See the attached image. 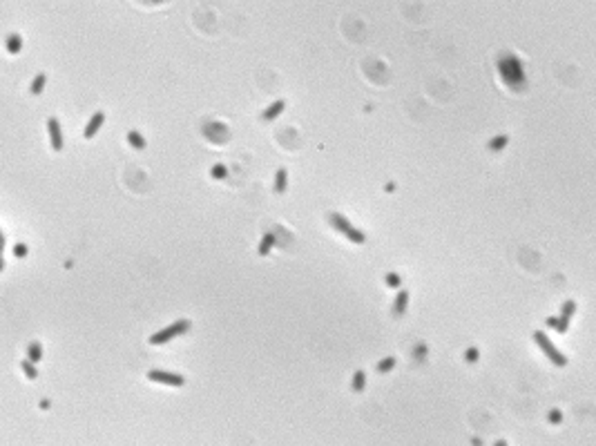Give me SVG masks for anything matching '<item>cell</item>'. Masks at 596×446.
Here are the masks:
<instances>
[{
	"mask_svg": "<svg viewBox=\"0 0 596 446\" xmlns=\"http://www.w3.org/2000/svg\"><path fill=\"white\" fill-rule=\"evenodd\" d=\"M20 368H22V373H25V377H27V380H36V377H38L36 366H34L32 362H27V359H22V362H20Z\"/></svg>",
	"mask_w": 596,
	"mask_h": 446,
	"instance_id": "obj_16",
	"label": "cell"
},
{
	"mask_svg": "<svg viewBox=\"0 0 596 446\" xmlns=\"http://www.w3.org/2000/svg\"><path fill=\"white\" fill-rule=\"evenodd\" d=\"M547 326H552V328H556V317H549V319H547Z\"/></svg>",
	"mask_w": 596,
	"mask_h": 446,
	"instance_id": "obj_27",
	"label": "cell"
},
{
	"mask_svg": "<svg viewBox=\"0 0 596 446\" xmlns=\"http://www.w3.org/2000/svg\"><path fill=\"white\" fill-rule=\"evenodd\" d=\"M407 303H409V292L407 290H400L395 297V306H393V310H395V314H402L404 310H407Z\"/></svg>",
	"mask_w": 596,
	"mask_h": 446,
	"instance_id": "obj_12",
	"label": "cell"
},
{
	"mask_svg": "<svg viewBox=\"0 0 596 446\" xmlns=\"http://www.w3.org/2000/svg\"><path fill=\"white\" fill-rule=\"evenodd\" d=\"M275 234H264V239L259 241V248H257V252H259V257H266V254L272 250V246H275Z\"/></svg>",
	"mask_w": 596,
	"mask_h": 446,
	"instance_id": "obj_10",
	"label": "cell"
},
{
	"mask_svg": "<svg viewBox=\"0 0 596 446\" xmlns=\"http://www.w3.org/2000/svg\"><path fill=\"white\" fill-rule=\"evenodd\" d=\"M45 83H47V76H45V74H38V76H36V78L32 81V87H29V92H32L34 96H38V94L45 89Z\"/></svg>",
	"mask_w": 596,
	"mask_h": 446,
	"instance_id": "obj_14",
	"label": "cell"
},
{
	"mask_svg": "<svg viewBox=\"0 0 596 446\" xmlns=\"http://www.w3.org/2000/svg\"><path fill=\"white\" fill-rule=\"evenodd\" d=\"M576 310V303L572 301V299H567V301L563 303V310H561V317H565V319H572V314H574Z\"/></svg>",
	"mask_w": 596,
	"mask_h": 446,
	"instance_id": "obj_19",
	"label": "cell"
},
{
	"mask_svg": "<svg viewBox=\"0 0 596 446\" xmlns=\"http://www.w3.org/2000/svg\"><path fill=\"white\" fill-rule=\"evenodd\" d=\"M507 143H509V136H507V134H500V136H496L492 143H489V149H492V152H500V149L505 148Z\"/></svg>",
	"mask_w": 596,
	"mask_h": 446,
	"instance_id": "obj_17",
	"label": "cell"
},
{
	"mask_svg": "<svg viewBox=\"0 0 596 446\" xmlns=\"http://www.w3.org/2000/svg\"><path fill=\"white\" fill-rule=\"evenodd\" d=\"M5 268V261H2V250H0V270Z\"/></svg>",
	"mask_w": 596,
	"mask_h": 446,
	"instance_id": "obj_29",
	"label": "cell"
},
{
	"mask_svg": "<svg viewBox=\"0 0 596 446\" xmlns=\"http://www.w3.org/2000/svg\"><path fill=\"white\" fill-rule=\"evenodd\" d=\"M393 366H395V357H384L377 363V373H389Z\"/></svg>",
	"mask_w": 596,
	"mask_h": 446,
	"instance_id": "obj_20",
	"label": "cell"
},
{
	"mask_svg": "<svg viewBox=\"0 0 596 446\" xmlns=\"http://www.w3.org/2000/svg\"><path fill=\"white\" fill-rule=\"evenodd\" d=\"M186 330H190V321H188V319H179V321H174V324H170L168 328H163V330L154 332V335L150 337V344H152V346H161V344H168L170 339H174V337L183 335Z\"/></svg>",
	"mask_w": 596,
	"mask_h": 446,
	"instance_id": "obj_3",
	"label": "cell"
},
{
	"mask_svg": "<svg viewBox=\"0 0 596 446\" xmlns=\"http://www.w3.org/2000/svg\"><path fill=\"white\" fill-rule=\"evenodd\" d=\"M5 45H7V51H9V54H18L20 47H22V38L18 36V33H11Z\"/></svg>",
	"mask_w": 596,
	"mask_h": 446,
	"instance_id": "obj_13",
	"label": "cell"
},
{
	"mask_svg": "<svg viewBox=\"0 0 596 446\" xmlns=\"http://www.w3.org/2000/svg\"><path fill=\"white\" fill-rule=\"evenodd\" d=\"M148 380L154 381V384H166V386H174V388H179V386L186 384V380H183L179 373H170V370H150L148 373Z\"/></svg>",
	"mask_w": 596,
	"mask_h": 446,
	"instance_id": "obj_5",
	"label": "cell"
},
{
	"mask_svg": "<svg viewBox=\"0 0 596 446\" xmlns=\"http://www.w3.org/2000/svg\"><path fill=\"white\" fill-rule=\"evenodd\" d=\"M569 328V319H565V317H556V330L563 335V332H567Z\"/></svg>",
	"mask_w": 596,
	"mask_h": 446,
	"instance_id": "obj_21",
	"label": "cell"
},
{
	"mask_svg": "<svg viewBox=\"0 0 596 446\" xmlns=\"http://www.w3.org/2000/svg\"><path fill=\"white\" fill-rule=\"evenodd\" d=\"M387 283L391 288H400V277H397L395 272H389V275H387Z\"/></svg>",
	"mask_w": 596,
	"mask_h": 446,
	"instance_id": "obj_22",
	"label": "cell"
},
{
	"mask_svg": "<svg viewBox=\"0 0 596 446\" xmlns=\"http://www.w3.org/2000/svg\"><path fill=\"white\" fill-rule=\"evenodd\" d=\"M47 132H50V143L54 148V152H61L65 141H63V132H61V123L56 116H50L47 118Z\"/></svg>",
	"mask_w": 596,
	"mask_h": 446,
	"instance_id": "obj_6",
	"label": "cell"
},
{
	"mask_svg": "<svg viewBox=\"0 0 596 446\" xmlns=\"http://www.w3.org/2000/svg\"><path fill=\"white\" fill-rule=\"evenodd\" d=\"M364 384H366V375L364 370H355L353 375V391H364Z\"/></svg>",
	"mask_w": 596,
	"mask_h": 446,
	"instance_id": "obj_18",
	"label": "cell"
},
{
	"mask_svg": "<svg viewBox=\"0 0 596 446\" xmlns=\"http://www.w3.org/2000/svg\"><path fill=\"white\" fill-rule=\"evenodd\" d=\"M14 254H16V257H25V254H27V246H22V243H18L16 248H14Z\"/></svg>",
	"mask_w": 596,
	"mask_h": 446,
	"instance_id": "obj_25",
	"label": "cell"
},
{
	"mask_svg": "<svg viewBox=\"0 0 596 446\" xmlns=\"http://www.w3.org/2000/svg\"><path fill=\"white\" fill-rule=\"evenodd\" d=\"M210 174H212V177H215V179H223V177H226V174H228V172H226V167H223V165H215V167H212V172H210Z\"/></svg>",
	"mask_w": 596,
	"mask_h": 446,
	"instance_id": "obj_23",
	"label": "cell"
},
{
	"mask_svg": "<svg viewBox=\"0 0 596 446\" xmlns=\"http://www.w3.org/2000/svg\"><path fill=\"white\" fill-rule=\"evenodd\" d=\"M498 72H500L502 81L507 85H511L513 89H518L520 85L525 83V72H523V63L516 58V56L507 54V56H500V61H498Z\"/></svg>",
	"mask_w": 596,
	"mask_h": 446,
	"instance_id": "obj_1",
	"label": "cell"
},
{
	"mask_svg": "<svg viewBox=\"0 0 596 446\" xmlns=\"http://www.w3.org/2000/svg\"><path fill=\"white\" fill-rule=\"evenodd\" d=\"M127 143L132 145L134 149H145V138L141 136L138 132H134V130H132L130 134H127Z\"/></svg>",
	"mask_w": 596,
	"mask_h": 446,
	"instance_id": "obj_15",
	"label": "cell"
},
{
	"mask_svg": "<svg viewBox=\"0 0 596 446\" xmlns=\"http://www.w3.org/2000/svg\"><path fill=\"white\" fill-rule=\"evenodd\" d=\"M284 107H286V100L277 99L275 103H272L271 107H268V110H266L264 114H261V118H264V121H275L277 116H279V114H282V112H284Z\"/></svg>",
	"mask_w": 596,
	"mask_h": 446,
	"instance_id": "obj_8",
	"label": "cell"
},
{
	"mask_svg": "<svg viewBox=\"0 0 596 446\" xmlns=\"http://www.w3.org/2000/svg\"><path fill=\"white\" fill-rule=\"evenodd\" d=\"M328 221H331V226L335 228L337 232H342L344 237L348 239V241H353V243H364L366 241V234L362 230H358V228L351 223V221L346 219V216H342V215H337V212H333L331 216H328Z\"/></svg>",
	"mask_w": 596,
	"mask_h": 446,
	"instance_id": "obj_2",
	"label": "cell"
},
{
	"mask_svg": "<svg viewBox=\"0 0 596 446\" xmlns=\"http://www.w3.org/2000/svg\"><path fill=\"white\" fill-rule=\"evenodd\" d=\"M561 419H563V413H561L558 408H554L552 413H549V422H552V424H558Z\"/></svg>",
	"mask_w": 596,
	"mask_h": 446,
	"instance_id": "obj_24",
	"label": "cell"
},
{
	"mask_svg": "<svg viewBox=\"0 0 596 446\" xmlns=\"http://www.w3.org/2000/svg\"><path fill=\"white\" fill-rule=\"evenodd\" d=\"M464 357L469 359V362H476V359H478V350H476V348H471V350H467V355H464Z\"/></svg>",
	"mask_w": 596,
	"mask_h": 446,
	"instance_id": "obj_26",
	"label": "cell"
},
{
	"mask_svg": "<svg viewBox=\"0 0 596 446\" xmlns=\"http://www.w3.org/2000/svg\"><path fill=\"white\" fill-rule=\"evenodd\" d=\"M103 121H105V114H103V112H96V114L92 116V118H89L87 125H85L83 136H85V138H94L96 132H99L101 127H103Z\"/></svg>",
	"mask_w": 596,
	"mask_h": 446,
	"instance_id": "obj_7",
	"label": "cell"
},
{
	"mask_svg": "<svg viewBox=\"0 0 596 446\" xmlns=\"http://www.w3.org/2000/svg\"><path fill=\"white\" fill-rule=\"evenodd\" d=\"M494 446H507V442H505V440H498V442H496V444H494Z\"/></svg>",
	"mask_w": 596,
	"mask_h": 446,
	"instance_id": "obj_28",
	"label": "cell"
},
{
	"mask_svg": "<svg viewBox=\"0 0 596 446\" xmlns=\"http://www.w3.org/2000/svg\"><path fill=\"white\" fill-rule=\"evenodd\" d=\"M286 181H288V174H286V170H277V174H275V192L277 194H284L286 192Z\"/></svg>",
	"mask_w": 596,
	"mask_h": 446,
	"instance_id": "obj_11",
	"label": "cell"
},
{
	"mask_svg": "<svg viewBox=\"0 0 596 446\" xmlns=\"http://www.w3.org/2000/svg\"><path fill=\"white\" fill-rule=\"evenodd\" d=\"M534 342L543 348V353L547 355V359H549L554 366H561V368H563V366H567V357H565V355L561 353V350H558L552 342H549V337H547L543 330H536L534 332Z\"/></svg>",
	"mask_w": 596,
	"mask_h": 446,
	"instance_id": "obj_4",
	"label": "cell"
},
{
	"mask_svg": "<svg viewBox=\"0 0 596 446\" xmlns=\"http://www.w3.org/2000/svg\"><path fill=\"white\" fill-rule=\"evenodd\" d=\"M43 359V348H40V344H36V342H32L27 346V362H32L34 366Z\"/></svg>",
	"mask_w": 596,
	"mask_h": 446,
	"instance_id": "obj_9",
	"label": "cell"
}]
</instances>
